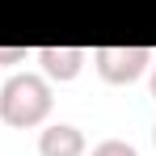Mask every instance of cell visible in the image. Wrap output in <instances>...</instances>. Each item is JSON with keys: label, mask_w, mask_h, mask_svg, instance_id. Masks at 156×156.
Returning a JSON list of instances; mask_svg holds the SVG:
<instances>
[{"label": "cell", "mask_w": 156, "mask_h": 156, "mask_svg": "<svg viewBox=\"0 0 156 156\" xmlns=\"http://www.w3.org/2000/svg\"><path fill=\"white\" fill-rule=\"evenodd\" d=\"M51 105H55L51 80L38 76V72H13L0 84V122L4 127H17V131L42 127Z\"/></svg>", "instance_id": "1"}, {"label": "cell", "mask_w": 156, "mask_h": 156, "mask_svg": "<svg viewBox=\"0 0 156 156\" xmlns=\"http://www.w3.org/2000/svg\"><path fill=\"white\" fill-rule=\"evenodd\" d=\"M156 55L148 47H97L93 51V68L105 84H135L152 68Z\"/></svg>", "instance_id": "2"}, {"label": "cell", "mask_w": 156, "mask_h": 156, "mask_svg": "<svg viewBox=\"0 0 156 156\" xmlns=\"http://www.w3.org/2000/svg\"><path fill=\"white\" fill-rule=\"evenodd\" d=\"M38 63H42V76L47 80H59V84H68V80L80 76V68H84V47H38Z\"/></svg>", "instance_id": "3"}, {"label": "cell", "mask_w": 156, "mask_h": 156, "mask_svg": "<svg viewBox=\"0 0 156 156\" xmlns=\"http://www.w3.org/2000/svg\"><path fill=\"white\" fill-rule=\"evenodd\" d=\"M38 156H84V131L72 122H51L38 135Z\"/></svg>", "instance_id": "4"}, {"label": "cell", "mask_w": 156, "mask_h": 156, "mask_svg": "<svg viewBox=\"0 0 156 156\" xmlns=\"http://www.w3.org/2000/svg\"><path fill=\"white\" fill-rule=\"evenodd\" d=\"M89 156H139V152L131 148L127 139H101V144H97Z\"/></svg>", "instance_id": "5"}, {"label": "cell", "mask_w": 156, "mask_h": 156, "mask_svg": "<svg viewBox=\"0 0 156 156\" xmlns=\"http://www.w3.org/2000/svg\"><path fill=\"white\" fill-rule=\"evenodd\" d=\"M30 47H0V63H26Z\"/></svg>", "instance_id": "6"}, {"label": "cell", "mask_w": 156, "mask_h": 156, "mask_svg": "<svg viewBox=\"0 0 156 156\" xmlns=\"http://www.w3.org/2000/svg\"><path fill=\"white\" fill-rule=\"evenodd\" d=\"M152 97H156V59H152Z\"/></svg>", "instance_id": "7"}, {"label": "cell", "mask_w": 156, "mask_h": 156, "mask_svg": "<svg viewBox=\"0 0 156 156\" xmlns=\"http://www.w3.org/2000/svg\"><path fill=\"white\" fill-rule=\"evenodd\" d=\"M152 139H156V127H152Z\"/></svg>", "instance_id": "8"}]
</instances>
